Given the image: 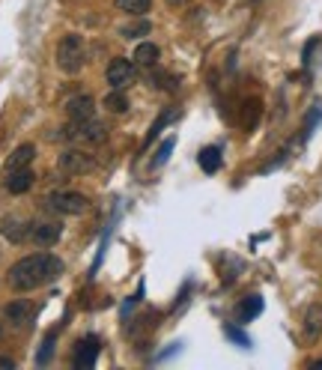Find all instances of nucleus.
Segmentation results:
<instances>
[{
    "label": "nucleus",
    "instance_id": "nucleus-1",
    "mask_svg": "<svg viewBox=\"0 0 322 370\" xmlns=\"http://www.w3.org/2000/svg\"><path fill=\"white\" fill-rule=\"evenodd\" d=\"M63 269H66L63 260L54 257V254H30V257H21L9 269V287L16 293L39 290V287H45V284L60 278Z\"/></svg>",
    "mask_w": 322,
    "mask_h": 370
},
{
    "label": "nucleus",
    "instance_id": "nucleus-2",
    "mask_svg": "<svg viewBox=\"0 0 322 370\" xmlns=\"http://www.w3.org/2000/svg\"><path fill=\"white\" fill-rule=\"evenodd\" d=\"M87 63V48L84 39L78 33H66L60 42H57V66L63 69L66 75H78Z\"/></svg>",
    "mask_w": 322,
    "mask_h": 370
},
{
    "label": "nucleus",
    "instance_id": "nucleus-3",
    "mask_svg": "<svg viewBox=\"0 0 322 370\" xmlns=\"http://www.w3.org/2000/svg\"><path fill=\"white\" fill-rule=\"evenodd\" d=\"M66 138L75 140V144H84V147H101L108 140V125L101 120H84V123H69L66 125Z\"/></svg>",
    "mask_w": 322,
    "mask_h": 370
},
{
    "label": "nucleus",
    "instance_id": "nucleus-4",
    "mask_svg": "<svg viewBox=\"0 0 322 370\" xmlns=\"http://www.w3.org/2000/svg\"><path fill=\"white\" fill-rule=\"evenodd\" d=\"M45 206L57 215H84L90 209V197L81 191H54L45 197Z\"/></svg>",
    "mask_w": 322,
    "mask_h": 370
},
{
    "label": "nucleus",
    "instance_id": "nucleus-5",
    "mask_svg": "<svg viewBox=\"0 0 322 370\" xmlns=\"http://www.w3.org/2000/svg\"><path fill=\"white\" fill-rule=\"evenodd\" d=\"M57 167H60L66 176H84L96 167V159L84 150H63L60 155H57Z\"/></svg>",
    "mask_w": 322,
    "mask_h": 370
},
{
    "label": "nucleus",
    "instance_id": "nucleus-6",
    "mask_svg": "<svg viewBox=\"0 0 322 370\" xmlns=\"http://www.w3.org/2000/svg\"><path fill=\"white\" fill-rule=\"evenodd\" d=\"M105 78L113 90H126L131 81H135V63L126 60V57H113L105 69Z\"/></svg>",
    "mask_w": 322,
    "mask_h": 370
},
{
    "label": "nucleus",
    "instance_id": "nucleus-7",
    "mask_svg": "<svg viewBox=\"0 0 322 370\" xmlns=\"http://www.w3.org/2000/svg\"><path fill=\"white\" fill-rule=\"evenodd\" d=\"M99 359V337L96 335H87L81 337L75 349H72V364H75L78 370H87V367H93Z\"/></svg>",
    "mask_w": 322,
    "mask_h": 370
},
{
    "label": "nucleus",
    "instance_id": "nucleus-8",
    "mask_svg": "<svg viewBox=\"0 0 322 370\" xmlns=\"http://www.w3.org/2000/svg\"><path fill=\"white\" fill-rule=\"evenodd\" d=\"M60 233H63V227L57 224V221H33V224H30V242H33L36 248H51V245H57Z\"/></svg>",
    "mask_w": 322,
    "mask_h": 370
},
{
    "label": "nucleus",
    "instance_id": "nucleus-9",
    "mask_svg": "<svg viewBox=\"0 0 322 370\" xmlns=\"http://www.w3.org/2000/svg\"><path fill=\"white\" fill-rule=\"evenodd\" d=\"M33 314H36V308L27 302V298H16V302H9L6 308H4V320L9 323V325H27V323H33Z\"/></svg>",
    "mask_w": 322,
    "mask_h": 370
},
{
    "label": "nucleus",
    "instance_id": "nucleus-10",
    "mask_svg": "<svg viewBox=\"0 0 322 370\" xmlns=\"http://www.w3.org/2000/svg\"><path fill=\"white\" fill-rule=\"evenodd\" d=\"M66 117H69V123L93 120V117H96L93 96H75V99H69V102H66Z\"/></svg>",
    "mask_w": 322,
    "mask_h": 370
},
{
    "label": "nucleus",
    "instance_id": "nucleus-11",
    "mask_svg": "<svg viewBox=\"0 0 322 370\" xmlns=\"http://www.w3.org/2000/svg\"><path fill=\"white\" fill-rule=\"evenodd\" d=\"M0 233H4L12 245H21L24 239H30V224L18 215H4L0 218Z\"/></svg>",
    "mask_w": 322,
    "mask_h": 370
},
{
    "label": "nucleus",
    "instance_id": "nucleus-12",
    "mask_svg": "<svg viewBox=\"0 0 322 370\" xmlns=\"http://www.w3.org/2000/svg\"><path fill=\"white\" fill-rule=\"evenodd\" d=\"M33 179H36V176H33L30 167L12 170V174H6V191H9V194H24V191H30Z\"/></svg>",
    "mask_w": 322,
    "mask_h": 370
},
{
    "label": "nucleus",
    "instance_id": "nucleus-13",
    "mask_svg": "<svg viewBox=\"0 0 322 370\" xmlns=\"http://www.w3.org/2000/svg\"><path fill=\"white\" fill-rule=\"evenodd\" d=\"M33 155H36V147H33V144L16 147V150H12V155L6 159V174H12V170H21V167H30Z\"/></svg>",
    "mask_w": 322,
    "mask_h": 370
},
{
    "label": "nucleus",
    "instance_id": "nucleus-14",
    "mask_svg": "<svg viewBox=\"0 0 322 370\" xmlns=\"http://www.w3.org/2000/svg\"><path fill=\"white\" fill-rule=\"evenodd\" d=\"M322 335V305H311L304 310V340H313Z\"/></svg>",
    "mask_w": 322,
    "mask_h": 370
},
{
    "label": "nucleus",
    "instance_id": "nucleus-15",
    "mask_svg": "<svg viewBox=\"0 0 322 370\" xmlns=\"http://www.w3.org/2000/svg\"><path fill=\"white\" fill-rule=\"evenodd\" d=\"M158 57H161L158 45H152V42H138L135 54H131V60H135L138 66H143V69H150V66L158 63Z\"/></svg>",
    "mask_w": 322,
    "mask_h": 370
},
{
    "label": "nucleus",
    "instance_id": "nucleus-16",
    "mask_svg": "<svg viewBox=\"0 0 322 370\" xmlns=\"http://www.w3.org/2000/svg\"><path fill=\"white\" fill-rule=\"evenodd\" d=\"M260 314H262V298H260V296L242 298L239 308H236V320H239V323H251V320L260 317Z\"/></svg>",
    "mask_w": 322,
    "mask_h": 370
},
{
    "label": "nucleus",
    "instance_id": "nucleus-17",
    "mask_svg": "<svg viewBox=\"0 0 322 370\" xmlns=\"http://www.w3.org/2000/svg\"><path fill=\"white\" fill-rule=\"evenodd\" d=\"M105 111H111V113H116V117H120V113H126L128 108H131V102H128V96L123 93V90H111L108 96H105Z\"/></svg>",
    "mask_w": 322,
    "mask_h": 370
},
{
    "label": "nucleus",
    "instance_id": "nucleus-18",
    "mask_svg": "<svg viewBox=\"0 0 322 370\" xmlns=\"http://www.w3.org/2000/svg\"><path fill=\"white\" fill-rule=\"evenodd\" d=\"M197 162H200V167L206 170V174H215V170L221 167V150H218V147H203L200 155H197Z\"/></svg>",
    "mask_w": 322,
    "mask_h": 370
},
{
    "label": "nucleus",
    "instance_id": "nucleus-19",
    "mask_svg": "<svg viewBox=\"0 0 322 370\" xmlns=\"http://www.w3.org/2000/svg\"><path fill=\"white\" fill-rule=\"evenodd\" d=\"M113 6L120 12H128V16H146L152 0H113Z\"/></svg>",
    "mask_w": 322,
    "mask_h": 370
},
{
    "label": "nucleus",
    "instance_id": "nucleus-20",
    "mask_svg": "<svg viewBox=\"0 0 322 370\" xmlns=\"http://www.w3.org/2000/svg\"><path fill=\"white\" fill-rule=\"evenodd\" d=\"M146 33H150V21H143V18L120 27V36H126V39H138V36H146Z\"/></svg>",
    "mask_w": 322,
    "mask_h": 370
},
{
    "label": "nucleus",
    "instance_id": "nucleus-21",
    "mask_svg": "<svg viewBox=\"0 0 322 370\" xmlns=\"http://www.w3.org/2000/svg\"><path fill=\"white\" fill-rule=\"evenodd\" d=\"M257 120H260V102H257V99H248V102H245V120H242V125H245V129H254Z\"/></svg>",
    "mask_w": 322,
    "mask_h": 370
},
{
    "label": "nucleus",
    "instance_id": "nucleus-22",
    "mask_svg": "<svg viewBox=\"0 0 322 370\" xmlns=\"http://www.w3.org/2000/svg\"><path fill=\"white\" fill-rule=\"evenodd\" d=\"M51 352H54V332L45 337V349L36 355V361H39V364H48V361H51Z\"/></svg>",
    "mask_w": 322,
    "mask_h": 370
},
{
    "label": "nucleus",
    "instance_id": "nucleus-23",
    "mask_svg": "<svg viewBox=\"0 0 322 370\" xmlns=\"http://www.w3.org/2000/svg\"><path fill=\"white\" fill-rule=\"evenodd\" d=\"M173 144H177V140H173V138H167V140H165V144H161V150H158V155H155V162H152L155 167H158V164H165V162H167V155H170V150H173Z\"/></svg>",
    "mask_w": 322,
    "mask_h": 370
},
{
    "label": "nucleus",
    "instance_id": "nucleus-24",
    "mask_svg": "<svg viewBox=\"0 0 322 370\" xmlns=\"http://www.w3.org/2000/svg\"><path fill=\"white\" fill-rule=\"evenodd\" d=\"M170 117H173V111H167V113H165V117H161V120H155V125H152V132L146 135V144H152V140H155V135H158L161 129H165V123H167Z\"/></svg>",
    "mask_w": 322,
    "mask_h": 370
},
{
    "label": "nucleus",
    "instance_id": "nucleus-25",
    "mask_svg": "<svg viewBox=\"0 0 322 370\" xmlns=\"http://www.w3.org/2000/svg\"><path fill=\"white\" fill-rule=\"evenodd\" d=\"M227 335L236 340V344H242V347H251V340H248V335H242L239 329H233V325H227Z\"/></svg>",
    "mask_w": 322,
    "mask_h": 370
},
{
    "label": "nucleus",
    "instance_id": "nucleus-26",
    "mask_svg": "<svg viewBox=\"0 0 322 370\" xmlns=\"http://www.w3.org/2000/svg\"><path fill=\"white\" fill-rule=\"evenodd\" d=\"M0 367H6V370H12V367H16V361H12V359H4V355H0Z\"/></svg>",
    "mask_w": 322,
    "mask_h": 370
},
{
    "label": "nucleus",
    "instance_id": "nucleus-27",
    "mask_svg": "<svg viewBox=\"0 0 322 370\" xmlns=\"http://www.w3.org/2000/svg\"><path fill=\"white\" fill-rule=\"evenodd\" d=\"M170 6H185V4H191V0H167Z\"/></svg>",
    "mask_w": 322,
    "mask_h": 370
},
{
    "label": "nucleus",
    "instance_id": "nucleus-28",
    "mask_svg": "<svg viewBox=\"0 0 322 370\" xmlns=\"http://www.w3.org/2000/svg\"><path fill=\"white\" fill-rule=\"evenodd\" d=\"M311 367H322V359H319V361H313V364H311Z\"/></svg>",
    "mask_w": 322,
    "mask_h": 370
}]
</instances>
